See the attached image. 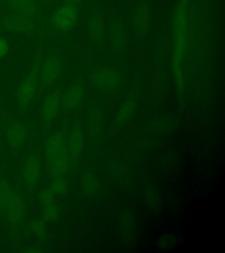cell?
Instances as JSON below:
<instances>
[{
  "mask_svg": "<svg viewBox=\"0 0 225 253\" xmlns=\"http://www.w3.org/2000/svg\"><path fill=\"white\" fill-rule=\"evenodd\" d=\"M147 21H148V12L146 8L141 6L136 11L135 18V27L137 31L142 34L147 28Z\"/></svg>",
  "mask_w": 225,
  "mask_h": 253,
  "instance_id": "16",
  "label": "cell"
},
{
  "mask_svg": "<svg viewBox=\"0 0 225 253\" xmlns=\"http://www.w3.org/2000/svg\"><path fill=\"white\" fill-rule=\"evenodd\" d=\"M134 107V102L133 101H131V100L127 101L125 105H124V107H123V110H122V114H121V116L119 118V121H123V120L128 118L129 115L133 113Z\"/></svg>",
  "mask_w": 225,
  "mask_h": 253,
  "instance_id": "18",
  "label": "cell"
},
{
  "mask_svg": "<svg viewBox=\"0 0 225 253\" xmlns=\"http://www.w3.org/2000/svg\"><path fill=\"white\" fill-rule=\"evenodd\" d=\"M46 1H53V0H46Z\"/></svg>",
  "mask_w": 225,
  "mask_h": 253,
  "instance_id": "24",
  "label": "cell"
},
{
  "mask_svg": "<svg viewBox=\"0 0 225 253\" xmlns=\"http://www.w3.org/2000/svg\"><path fill=\"white\" fill-rule=\"evenodd\" d=\"M94 80L98 86L107 89L115 86L118 82V76L115 71L100 70L94 76Z\"/></svg>",
  "mask_w": 225,
  "mask_h": 253,
  "instance_id": "10",
  "label": "cell"
},
{
  "mask_svg": "<svg viewBox=\"0 0 225 253\" xmlns=\"http://www.w3.org/2000/svg\"><path fill=\"white\" fill-rule=\"evenodd\" d=\"M9 144L12 147H19L22 144L26 135V131L20 123H13L7 129Z\"/></svg>",
  "mask_w": 225,
  "mask_h": 253,
  "instance_id": "12",
  "label": "cell"
},
{
  "mask_svg": "<svg viewBox=\"0 0 225 253\" xmlns=\"http://www.w3.org/2000/svg\"><path fill=\"white\" fill-rule=\"evenodd\" d=\"M44 215L47 220H54L57 216V210L53 203H48L45 205Z\"/></svg>",
  "mask_w": 225,
  "mask_h": 253,
  "instance_id": "19",
  "label": "cell"
},
{
  "mask_svg": "<svg viewBox=\"0 0 225 253\" xmlns=\"http://www.w3.org/2000/svg\"><path fill=\"white\" fill-rule=\"evenodd\" d=\"M9 52V42L7 40L0 37V60L3 59Z\"/></svg>",
  "mask_w": 225,
  "mask_h": 253,
  "instance_id": "21",
  "label": "cell"
},
{
  "mask_svg": "<svg viewBox=\"0 0 225 253\" xmlns=\"http://www.w3.org/2000/svg\"><path fill=\"white\" fill-rule=\"evenodd\" d=\"M40 67L38 63L33 67L32 71L29 72L23 81L21 82L20 86L17 90V97L19 104L21 107H27L34 98L37 88V82L39 77Z\"/></svg>",
  "mask_w": 225,
  "mask_h": 253,
  "instance_id": "3",
  "label": "cell"
},
{
  "mask_svg": "<svg viewBox=\"0 0 225 253\" xmlns=\"http://www.w3.org/2000/svg\"><path fill=\"white\" fill-rule=\"evenodd\" d=\"M32 227H33V229L36 231V233L40 235V236H42L44 233L45 229H44V224L43 221H35L33 222Z\"/></svg>",
  "mask_w": 225,
  "mask_h": 253,
  "instance_id": "22",
  "label": "cell"
},
{
  "mask_svg": "<svg viewBox=\"0 0 225 253\" xmlns=\"http://www.w3.org/2000/svg\"><path fill=\"white\" fill-rule=\"evenodd\" d=\"M4 25L5 28L16 32L28 33L35 28V24L32 18L21 14H9L4 19Z\"/></svg>",
  "mask_w": 225,
  "mask_h": 253,
  "instance_id": "5",
  "label": "cell"
},
{
  "mask_svg": "<svg viewBox=\"0 0 225 253\" xmlns=\"http://www.w3.org/2000/svg\"><path fill=\"white\" fill-rule=\"evenodd\" d=\"M6 213L11 223H18L23 214V201L20 194H15L13 201L9 207Z\"/></svg>",
  "mask_w": 225,
  "mask_h": 253,
  "instance_id": "13",
  "label": "cell"
},
{
  "mask_svg": "<svg viewBox=\"0 0 225 253\" xmlns=\"http://www.w3.org/2000/svg\"><path fill=\"white\" fill-rule=\"evenodd\" d=\"M15 193H13L11 186L6 182H0V209L7 211L11 205Z\"/></svg>",
  "mask_w": 225,
  "mask_h": 253,
  "instance_id": "14",
  "label": "cell"
},
{
  "mask_svg": "<svg viewBox=\"0 0 225 253\" xmlns=\"http://www.w3.org/2000/svg\"><path fill=\"white\" fill-rule=\"evenodd\" d=\"M60 72V63L57 58L51 57L44 63L41 70L40 78L45 85H50L58 78Z\"/></svg>",
  "mask_w": 225,
  "mask_h": 253,
  "instance_id": "6",
  "label": "cell"
},
{
  "mask_svg": "<svg viewBox=\"0 0 225 253\" xmlns=\"http://www.w3.org/2000/svg\"><path fill=\"white\" fill-rule=\"evenodd\" d=\"M53 195L54 193L50 190H44L43 192H41L39 194V199L41 202L44 203V205L52 203L53 201Z\"/></svg>",
  "mask_w": 225,
  "mask_h": 253,
  "instance_id": "20",
  "label": "cell"
},
{
  "mask_svg": "<svg viewBox=\"0 0 225 253\" xmlns=\"http://www.w3.org/2000/svg\"><path fill=\"white\" fill-rule=\"evenodd\" d=\"M46 156L51 166L54 178L60 177L67 169V153L65 140L62 134L56 133L51 135L46 144Z\"/></svg>",
  "mask_w": 225,
  "mask_h": 253,
  "instance_id": "2",
  "label": "cell"
},
{
  "mask_svg": "<svg viewBox=\"0 0 225 253\" xmlns=\"http://www.w3.org/2000/svg\"><path fill=\"white\" fill-rule=\"evenodd\" d=\"M67 190V186L65 181L59 177L55 178V180L52 183L51 191L54 194H64Z\"/></svg>",
  "mask_w": 225,
  "mask_h": 253,
  "instance_id": "17",
  "label": "cell"
},
{
  "mask_svg": "<svg viewBox=\"0 0 225 253\" xmlns=\"http://www.w3.org/2000/svg\"><path fill=\"white\" fill-rule=\"evenodd\" d=\"M80 2H81V0H63V6L76 7V5L79 4Z\"/></svg>",
  "mask_w": 225,
  "mask_h": 253,
  "instance_id": "23",
  "label": "cell"
},
{
  "mask_svg": "<svg viewBox=\"0 0 225 253\" xmlns=\"http://www.w3.org/2000/svg\"><path fill=\"white\" fill-rule=\"evenodd\" d=\"M78 12L76 7L63 6L55 11L50 18V22L55 28L61 31L71 30L77 23Z\"/></svg>",
  "mask_w": 225,
  "mask_h": 253,
  "instance_id": "4",
  "label": "cell"
},
{
  "mask_svg": "<svg viewBox=\"0 0 225 253\" xmlns=\"http://www.w3.org/2000/svg\"><path fill=\"white\" fill-rule=\"evenodd\" d=\"M82 149V134L79 127L74 128L69 140V150L72 156H77Z\"/></svg>",
  "mask_w": 225,
  "mask_h": 253,
  "instance_id": "15",
  "label": "cell"
},
{
  "mask_svg": "<svg viewBox=\"0 0 225 253\" xmlns=\"http://www.w3.org/2000/svg\"><path fill=\"white\" fill-rule=\"evenodd\" d=\"M187 0H180L174 18V43L173 55V67L174 77L179 86L181 88L184 84L182 61L186 53L187 45Z\"/></svg>",
  "mask_w": 225,
  "mask_h": 253,
  "instance_id": "1",
  "label": "cell"
},
{
  "mask_svg": "<svg viewBox=\"0 0 225 253\" xmlns=\"http://www.w3.org/2000/svg\"><path fill=\"white\" fill-rule=\"evenodd\" d=\"M83 99V91L79 84H75L68 90L63 98V105L68 109H74Z\"/></svg>",
  "mask_w": 225,
  "mask_h": 253,
  "instance_id": "11",
  "label": "cell"
},
{
  "mask_svg": "<svg viewBox=\"0 0 225 253\" xmlns=\"http://www.w3.org/2000/svg\"><path fill=\"white\" fill-rule=\"evenodd\" d=\"M9 5L18 14L35 18L38 15V7L34 0H8Z\"/></svg>",
  "mask_w": 225,
  "mask_h": 253,
  "instance_id": "8",
  "label": "cell"
},
{
  "mask_svg": "<svg viewBox=\"0 0 225 253\" xmlns=\"http://www.w3.org/2000/svg\"><path fill=\"white\" fill-rule=\"evenodd\" d=\"M60 107V92L53 91L47 94L43 103V116L45 122H50L57 115Z\"/></svg>",
  "mask_w": 225,
  "mask_h": 253,
  "instance_id": "7",
  "label": "cell"
},
{
  "mask_svg": "<svg viewBox=\"0 0 225 253\" xmlns=\"http://www.w3.org/2000/svg\"><path fill=\"white\" fill-rule=\"evenodd\" d=\"M40 173H41V170H40L39 161L37 158L32 157L28 159L24 167V179L27 182V184L33 186L39 179Z\"/></svg>",
  "mask_w": 225,
  "mask_h": 253,
  "instance_id": "9",
  "label": "cell"
}]
</instances>
